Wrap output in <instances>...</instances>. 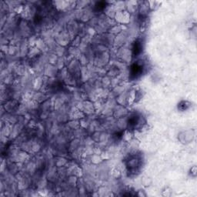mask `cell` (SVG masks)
Listing matches in <instances>:
<instances>
[{
	"label": "cell",
	"mask_w": 197,
	"mask_h": 197,
	"mask_svg": "<svg viewBox=\"0 0 197 197\" xmlns=\"http://www.w3.org/2000/svg\"><path fill=\"white\" fill-rule=\"evenodd\" d=\"M142 66H140V65L138 64H134L132 66V69H131V76H132V78H133V79H135V78H137L139 75H141V73H142Z\"/></svg>",
	"instance_id": "1"
},
{
	"label": "cell",
	"mask_w": 197,
	"mask_h": 197,
	"mask_svg": "<svg viewBox=\"0 0 197 197\" xmlns=\"http://www.w3.org/2000/svg\"><path fill=\"white\" fill-rule=\"evenodd\" d=\"M141 49H142V46H141L140 42H135V44H134V47H133V53H134V55H135V56L140 53Z\"/></svg>",
	"instance_id": "2"
}]
</instances>
